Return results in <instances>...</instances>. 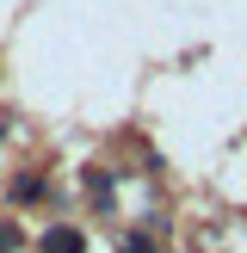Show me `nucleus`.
<instances>
[{
    "label": "nucleus",
    "instance_id": "nucleus-1",
    "mask_svg": "<svg viewBox=\"0 0 247 253\" xmlns=\"http://www.w3.org/2000/svg\"><path fill=\"white\" fill-rule=\"evenodd\" d=\"M37 253H86V235L81 229H43Z\"/></svg>",
    "mask_w": 247,
    "mask_h": 253
},
{
    "label": "nucleus",
    "instance_id": "nucleus-4",
    "mask_svg": "<svg viewBox=\"0 0 247 253\" xmlns=\"http://www.w3.org/2000/svg\"><path fill=\"white\" fill-rule=\"evenodd\" d=\"M118 253H155V241H148V235H124V247Z\"/></svg>",
    "mask_w": 247,
    "mask_h": 253
},
{
    "label": "nucleus",
    "instance_id": "nucleus-2",
    "mask_svg": "<svg viewBox=\"0 0 247 253\" xmlns=\"http://www.w3.org/2000/svg\"><path fill=\"white\" fill-rule=\"evenodd\" d=\"M12 198H19V204H31V198H43V179H19V185H12Z\"/></svg>",
    "mask_w": 247,
    "mask_h": 253
},
{
    "label": "nucleus",
    "instance_id": "nucleus-3",
    "mask_svg": "<svg viewBox=\"0 0 247 253\" xmlns=\"http://www.w3.org/2000/svg\"><path fill=\"white\" fill-rule=\"evenodd\" d=\"M19 247H25V235L12 229V222H0V253H19Z\"/></svg>",
    "mask_w": 247,
    "mask_h": 253
}]
</instances>
